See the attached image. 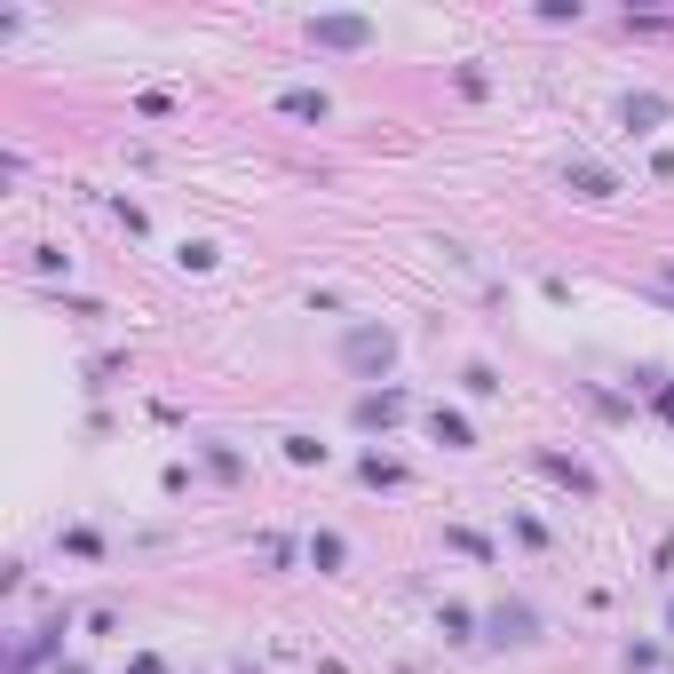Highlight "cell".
<instances>
[{
    "instance_id": "10",
    "label": "cell",
    "mask_w": 674,
    "mask_h": 674,
    "mask_svg": "<svg viewBox=\"0 0 674 674\" xmlns=\"http://www.w3.org/2000/svg\"><path fill=\"white\" fill-rule=\"evenodd\" d=\"M357 476H365L373 492H397V484H405V460H389V452H365V460H357Z\"/></svg>"
},
{
    "instance_id": "9",
    "label": "cell",
    "mask_w": 674,
    "mask_h": 674,
    "mask_svg": "<svg viewBox=\"0 0 674 674\" xmlns=\"http://www.w3.org/2000/svg\"><path fill=\"white\" fill-rule=\"evenodd\" d=\"M429 437H437V445H452V452H468V445H476V429H468V413H445V405L429 413Z\"/></svg>"
},
{
    "instance_id": "2",
    "label": "cell",
    "mask_w": 674,
    "mask_h": 674,
    "mask_svg": "<svg viewBox=\"0 0 674 674\" xmlns=\"http://www.w3.org/2000/svg\"><path fill=\"white\" fill-rule=\"evenodd\" d=\"M484 643H516V651L540 643V611H532L524 595H516V603H492V611H484Z\"/></svg>"
},
{
    "instance_id": "14",
    "label": "cell",
    "mask_w": 674,
    "mask_h": 674,
    "mask_svg": "<svg viewBox=\"0 0 674 674\" xmlns=\"http://www.w3.org/2000/svg\"><path fill=\"white\" fill-rule=\"evenodd\" d=\"M460 389H468V397H500V373H492L484 357H468V365H460Z\"/></svg>"
},
{
    "instance_id": "3",
    "label": "cell",
    "mask_w": 674,
    "mask_h": 674,
    "mask_svg": "<svg viewBox=\"0 0 674 674\" xmlns=\"http://www.w3.org/2000/svg\"><path fill=\"white\" fill-rule=\"evenodd\" d=\"M310 48L357 56V48H373V24H365V16H310Z\"/></svg>"
},
{
    "instance_id": "15",
    "label": "cell",
    "mask_w": 674,
    "mask_h": 674,
    "mask_svg": "<svg viewBox=\"0 0 674 674\" xmlns=\"http://www.w3.org/2000/svg\"><path fill=\"white\" fill-rule=\"evenodd\" d=\"M64 556L96 563V556H104V532H96V524H72V532H64Z\"/></svg>"
},
{
    "instance_id": "13",
    "label": "cell",
    "mask_w": 674,
    "mask_h": 674,
    "mask_svg": "<svg viewBox=\"0 0 674 674\" xmlns=\"http://www.w3.org/2000/svg\"><path fill=\"white\" fill-rule=\"evenodd\" d=\"M437 627H445V643H468V635H476L484 619H476L468 603H445V611H437Z\"/></svg>"
},
{
    "instance_id": "19",
    "label": "cell",
    "mask_w": 674,
    "mask_h": 674,
    "mask_svg": "<svg viewBox=\"0 0 674 674\" xmlns=\"http://www.w3.org/2000/svg\"><path fill=\"white\" fill-rule=\"evenodd\" d=\"M659 413H667V421H674V381H659Z\"/></svg>"
},
{
    "instance_id": "16",
    "label": "cell",
    "mask_w": 674,
    "mask_h": 674,
    "mask_svg": "<svg viewBox=\"0 0 674 674\" xmlns=\"http://www.w3.org/2000/svg\"><path fill=\"white\" fill-rule=\"evenodd\" d=\"M175 262H183V270H215V262H223V246H215V238H183V254H175Z\"/></svg>"
},
{
    "instance_id": "1",
    "label": "cell",
    "mask_w": 674,
    "mask_h": 674,
    "mask_svg": "<svg viewBox=\"0 0 674 674\" xmlns=\"http://www.w3.org/2000/svg\"><path fill=\"white\" fill-rule=\"evenodd\" d=\"M389 357H397V334H389V326H349V341H341V365H349V373H373V381H381Z\"/></svg>"
},
{
    "instance_id": "12",
    "label": "cell",
    "mask_w": 674,
    "mask_h": 674,
    "mask_svg": "<svg viewBox=\"0 0 674 674\" xmlns=\"http://www.w3.org/2000/svg\"><path fill=\"white\" fill-rule=\"evenodd\" d=\"M278 445H286V460H294V468H326V445H318L310 429H294V437H278Z\"/></svg>"
},
{
    "instance_id": "11",
    "label": "cell",
    "mask_w": 674,
    "mask_h": 674,
    "mask_svg": "<svg viewBox=\"0 0 674 674\" xmlns=\"http://www.w3.org/2000/svg\"><path fill=\"white\" fill-rule=\"evenodd\" d=\"M310 563H318V571H341V563H349V540H341V532H310Z\"/></svg>"
},
{
    "instance_id": "4",
    "label": "cell",
    "mask_w": 674,
    "mask_h": 674,
    "mask_svg": "<svg viewBox=\"0 0 674 674\" xmlns=\"http://www.w3.org/2000/svg\"><path fill=\"white\" fill-rule=\"evenodd\" d=\"M405 405H413L405 389H365V397L349 405V421H357V429L373 437V429H397V421H405Z\"/></svg>"
},
{
    "instance_id": "8",
    "label": "cell",
    "mask_w": 674,
    "mask_h": 674,
    "mask_svg": "<svg viewBox=\"0 0 674 674\" xmlns=\"http://www.w3.org/2000/svg\"><path fill=\"white\" fill-rule=\"evenodd\" d=\"M563 183H571L579 199H611V191H619V183H611V175H603L595 159H571V167H563Z\"/></svg>"
},
{
    "instance_id": "5",
    "label": "cell",
    "mask_w": 674,
    "mask_h": 674,
    "mask_svg": "<svg viewBox=\"0 0 674 674\" xmlns=\"http://www.w3.org/2000/svg\"><path fill=\"white\" fill-rule=\"evenodd\" d=\"M619 119H627V135H659V119H667V96H619Z\"/></svg>"
},
{
    "instance_id": "17",
    "label": "cell",
    "mask_w": 674,
    "mask_h": 674,
    "mask_svg": "<svg viewBox=\"0 0 674 674\" xmlns=\"http://www.w3.org/2000/svg\"><path fill=\"white\" fill-rule=\"evenodd\" d=\"M445 540H452V548H460V556H476V563H492V540H484V532H468V524H452Z\"/></svg>"
},
{
    "instance_id": "18",
    "label": "cell",
    "mask_w": 674,
    "mask_h": 674,
    "mask_svg": "<svg viewBox=\"0 0 674 674\" xmlns=\"http://www.w3.org/2000/svg\"><path fill=\"white\" fill-rule=\"evenodd\" d=\"M207 468H215V476H223V484H238V452H230L223 437H207Z\"/></svg>"
},
{
    "instance_id": "21",
    "label": "cell",
    "mask_w": 674,
    "mask_h": 674,
    "mask_svg": "<svg viewBox=\"0 0 674 674\" xmlns=\"http://www.w3.org/2000/svg\"><path fill=\"white\" fill-rule=\"evenodd\" d=\"M667 635H674V603H667Z\"/></svg>"
},
{
    "instance_id": "7",
    "label": "cell",
    "mask_w": 674,
    "mask_h": 674,
    "mask_svg": "<svg viewBox=\"0 0 674 674\" xmlns=\"http://www.w3.org/2000/svg\"><path fill=\"white\" fill-rule=\"evenodd\" d=\"M278 112L318 127V119H334V104H326V88H286V96H278Z\"/></svg>"
},
{
    "instance_id": "6",
    "label": "cell",
    "mask_w": 674,
    "mask_h": 674,
    "mask_svg": "<svg viewBox=\"0 0 674 674\" xmlns=\"http://www.w3.org/2000/svg\"><path fill=\"white\" fill-rule=\"evenodd\" d=\"M540 476H556V484H571L579 500H595V468H587V460H563V452H540Z\"/></svg>"
},
{
    "instance_id": "20",
    "label": "cell",
    "mask_w": 674,
    "mask_h": 674,
    "mask_svg": "<svg viewBox=\"0 0 674 674\" xmlns=\"http://www.w3.org/2000/svg\"><path fill=\"white\" fill-rule=\"evenodd\" d=\"M230 674H254V667H246V659H238V667H230Z\"/></svg>"
}]
</instances>
